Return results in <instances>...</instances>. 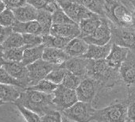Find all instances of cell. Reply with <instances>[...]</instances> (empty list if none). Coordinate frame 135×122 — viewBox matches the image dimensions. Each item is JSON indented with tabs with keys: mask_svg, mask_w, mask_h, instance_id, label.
<instances>
[{
	"mask_svg": "<svg viewBox=\"0 0 135 122\" xmlns=\"http://www.w3.org/2000/svg\"><path fill=\"white\" fill-rule=\"evenodd\" d=\"M15 103L23 105L41 116L56 109L53 103V94H46L30 88L23 90Z\"/></svg>",
	"mask_w": 135,
	"mask_h": 122,
	"instance_id": "6da1fadb",
	"label": "cell"
},
{
	"mask_svg": "<svg viewBox=\"0 0 135 122\" xmlns=\"http://www.w3.org/2000/svg\"><path fill=\"white\" fill-rule=\"evenodd\" d=\"M87 76L99 82L102 84L103 89L107 90L122 82L119 70L112 68L107 62L106 59H89Z\"/></svg>",
	"mask_w": 135,
	"mask_h": 122,
	"instance_id": "7a4b0ae2",
	"label": "cell"
},
{
	"mask_svg": "<svg viewBox=\"0 0 135 122\" xmlns=\"http://www.w3.org/2000/svg\"><path fill=\"white\" fill-rule=\"evenodd\" d=\"M133 12L121 2L105 0L106 18L118 26H133Z\"/></svg>",
	"mask_w": 135,
	"mask_h": 122,
	"instance_id": "3957f363",
	"label": "cell"
},
{
	"mask_svg": "<svg viewBox=\"0 0 135 122\" xmlns=\"http://www.w3.org/2000/svg\"><path fill=\"white\" fill-rule=\"evenodd\" d=\"M92 120L99 122H126L129 120L127 99L112 103L101 109H95Z\"/></svg>",
	"mask_w": 135,
	"mask_h": 122,
	"instance_id": "277c9868",
	"label": "cell"
},
{
	"mask_svg": "<svg viewBox=\"0 0 135 122\" xmlns=\"http://www.w3.org/2000/svg\"><path fill=\"white\" fill-rule=\"evenodd\" d=\"M112 44L129 48L135 52V29L133 26H118L110 22Z\"/></svg>",
	"mask_w": 135,
	"mask_h": 122,
	"instance_id": "5b68a950",
	"label": "cell"
},
{
	"mask_svg": "<svg viewBox=\"0 0 135 122\" xmlns=\"http://www.w3.org/2000/svg\"><path fill=\"white\" fill-rule=\"evenodd\" d=\"M91 103L78 101L73 105L61 112L66 118L75 122H90L95 112Z\"/></svg>",
	"mask_w": 135,
	"mask_h": 122,
	"instance_id": "8992f818",
	"label": "cell"
},
{
	"mask_svg": "<svg viewBox=\"0 0 135 122\" xmlns=\"http://www.w3.org/2000/svg\"><path fill=\"white\" fill-rule=\"evenodd\" d=\"M76 90L69 89L59 84L53 92V103L57 110L62 112L78 101Z\"/></svg>",
	"mask_w": 135,
	"mask_h": 122,
	"instance_id": "52a82bcc",
	"label": "cell"
},
{
	"mask_svg": "<svg viewBox=\"0 0 135 122\" xmlns=\"http://www.w3.org/2000/svg\"><path fill=\"white\" fill-rule=\"evenodd\" d=\"M102 89L103 87L99 82L87 77L81 81L79 87L76 89V92L79 101L91 103L97 93Z\"/></svg>",
	"mask_w": 135,
	"mask_h": 122,
	"instance_id": "ba28073f",
	"label": "cell"
},
{
	"mask_svg": "<svg viewBox=\"0 0 135 122\" xmlns=\"http://www.w3.org/2000/svg\"><path fill=\"white\" fill-rule=\"evenodd\" d=\"M57 64H51L43 59L35 61L34 63L27 66L30 79V87L36 85L38 82L46 78L49 73Z\"/></svg>",
	"mask_w": 135,
	"mask_h": 122,
	"instance_id": "9c48e42d",
	"label": "cell"
},
{
	"mask_svg": "<svg viewBox=\"0 0 135 122\" xmlns=\"http://www.w3.org/2000/svg\"><path fill=\"white\" fill-rule=\"evenodd\" d=\"M60 7L74 22L79 24L83 19L95 14L79 2H68L64 0L58 1Z\"/></svg>",
	"mask_w": 135,
	"mask_h": 122,
	"instance_id": "30bf717a",
	"label": "cell"
},
{
	"mask_svg": "<svg viewBox=\"0 0 135 122\" xmlns=\"http://www.w3.org/2000/svg\"><path fill=\"white\" fill-rule=\"evenodd\" d=\"M88 44L104 45L110 42L111 29L110 21L107 18L102 17L101 24L95 31L88 37L84 38Z\"/></svg>",
	"mask_w": 135,
	"mask_h": 122,
	"instance_id": "8fae6325",
	"label": "cell"
},
{
	"mask_svg": "<svg viewBox=\"0 0 135 122\" xmlns=\"http://www.w3.org/2000/svg\"><path fill=\"white\" fill-rule=\"evenodd\" d=\"M119 73L122 83L127 87H135V52L129 51L119 68Z\"/></svg>",
	"mask_w": 135,
	"mask_h": 122,
	"instance_id": "7c38bea8",
	"label": "cell"
},
{
	"mask_svg": "<svg viewBox=\"0 0 135 122\" xmlns=\"http://www.w3.org/2000/svg\"><path fill=\"white\" fill-rule=\"evenodd\" d=\"M3 61V68L14 78L19 80L24 88L26 89L30 87V79L29 72L27 66L24 65L22 62H9V61Z\"/></svg>",
	"mask_w": 135,
	"mask_h": 122,
	"instance_id": "4fadbf2b",
	"label": "cell"
},
{
	"mask_svg": "<svg viewBox=\"0 0 135 122\" xmlns=\"http://www.w3.org/2000/svg\"><path fill=\"white\" fill-rule=\"evenodd\" d=\"M89 62V59L84 56L79 57H71L69 59L65 61L62 65L68 70L73 73L74 75L79 76L82 80L87 78V70Z\"/></svg>",
	"mask_w": 135,
	"mask_h": 122,
	"instance_id": "5bb4252c",
	"label": "cell"
},
{
	"mask_svg": "<svg viewBox=\"0 0 135 122\" xmlns=\"http://www.w3.org/2000/svg\"><path fill=\"white\" fill-rule=\"evenodd\" d=\"M129 51L130 50L127 48L112 44L110 53L106 58L107 62L112 68L119 70L122 64L126 59Z\"/></svg>",
	"mask_w": 135,
	"mask_h": 122,
	"instance_id": "9a60e30c",
	"label": "cell"
},
{
	"mask_svg": "<svg viewBox=\"0 0 135 122\" xmlns=\"http://www.w3.org/2000/svg\"><path fill=\"white\" fill-rule=\"evenodd\" d=\"M50 34L53 36L63 37H69L74 38L80 37V30L79 25L77 23L74 24H52Z\"/></svg>",
	"mask_w": 135,
	"mask_h": 122,
	"instance_id": "2e32d148",
	"label": "cell"
},
{
	"mask_svg": "<svg viewBox=\"0 0 135 122\" xmlns=\"http://www.w3.org/2000/svg\"><path fill=\"white\" fill-rule=\"evenodd\" d=\"M70 58L64 49L51 47H45L42 55L43 59L53 64H62Z\"/></svg>",
	"mask_w": 135,
	"mask_h": 122,
	"instance_id": "e0dca14e",
	"label": "cell"
},
{
	"mask_svg": "<svg viewBox=\"0 0 135 122\" xmlns=\"http://www.w3.org/2000/svg\"><path fill=\"white\" fill-rule=\"evenodd\" d=\"M89 44L80 37L73 38L64 48V51L70 57L83 56L88 51Z\"/></svg>",
	"mask_w": 135,
	"mask_h": 122,
	"instance_id": "ac0fdd59",
	"label": "cell"
},
{
	"mask_svg": "<svg viewBox=\"0 0 135 122\" xmlns=\"http://www.w3.org/2000/svg\"><path fill=\"white\" fill-rule=\"evenodd\" d=\"M102 17L95 14L94 15L83 19L78 25L80 30V37L84 38L92 34L101 24Z\"/></svg>",
	"mask_w": 135,
	"mask_h": 122,
	"instance_id": "d6986e66",
	"label": "cell"
},
{
	"mask_svg": "<svg viewBox=\"0 0 135 122\" xmlns=\"http://www.w3.org/2000/svg\"><path fill=\"white\" fill-rule=\"evenodd\" d=\"M12 11L17 21L26 22L37 20L38 10L29 3H26L20 7L13 9Z\"/></svg>",
	"mask_w": 135,
	"mask_h": 122,
	"instance_id": "ffe728a7",
	"label": "cell"
},
{
	"mask_svg": "<svg viewBox=\"0 0 135 122\" xmlns=\"http://www.w3.org/2000/svg\"><path fill=\"white\" fill-rule=\"evenodd\" d=\"M12 29L14 32H17L22 34L33 33V34L42 35V29L41 25L37 20L26 22H22L16 20L14 25L12 26Z\"/></svg>",
	"mask_w": 135,
	"mask_h": 122,
	"instance_id": "44dd1931",
	"label": "cell"
},
{
	"mask_svg": "<svg viewBox=\"0 0 135 122\" xmlns=\"http://www.w3.org/2000/svg\"><path fill=\"white\" fill-rule=\"evenodd\" d=\"M112 43L109 42L104 45L89 44L87 52L83 55L89 59H103L107 57L110 53Z\"/></svg>",
	"mask_w": 135,
	"mask_h": 122,
	"instance_id": "7402d4cb",
	"label": "cell"
},
{
	"mask_svg": "<svg viewBox=\"0 0 135 122\" xmlns=\"http://www.w3.org/2000/svg\"><path fill=\"white\" fill-rule=\"evenodd\" d=\"M23 90L24 89L15 86L0 83V100L4 103H15L19 98Z\"/></svg>",
	"mask_w": 135,
	"mask_h": 122,
	"instance_id": "603a6c76",
	"label": "cell"
},
{
	"mask_svg": "<svg viewBox=\"0 0 135 122\" xmlns=\"http://www.w3.org/2000/svg\"><path fill=\"white\" fill-rule=\"evenodd\" d=\"M45 48V47L43 44L39 46H36V47L26 48L24 50L23 57H22V59L21 62L24 65L28 66V65L34 63L35 61L42 59L43 52H44Z\"/></svg>",
	"mask_w": 135,
	"mask_h": 122,
	"instance_id": "cb8c5ba5",
	"label": "cell"
},
{
	"mask_svg": "<svg viewBox=\"0 0 135 122\" xmlns=\"http://www.w3.org/2000/svg\"><path fill=\"white\" fill-rule=\"evenodd\" d=\"M43 37V44L45 47H51V48H57L64 49L66 45L73 39L69 37H63L58 36H53L51 34L44 35Z\"/></svg>",
	"mask_w": 135,
	"mask_h": 122,
	"instance_id": "d4e9b609",
	"label": "cell"
},
{
	"mask_svg": "<svg viewBox=\"0 0 135 122\" xmlns=\"http://www.w3.org/2000/svg\"><path fill=\"white\" fill-rule=\"evenodd\" d=\"M83 6H84L90 11L106 18L105 13V0H79Z\"/></svg>",
	"mask_w": 135,
	"mask_h": 122,
	"instance_id": "484cf974",
	"label": "cell"
},
{
	"mask_svg": "<svg viewBox=\"0 0 135 122\" xmlns=\"http://www.w3.org/2000/svg\"><path fill=\"white\" fill-rule=\"evenodd\" d=\"M37 21L41 25L42 29V36L50 34V29L52 26V14L45 10H38Z\"/></svg>",
	"mask_w": 135,
	"mask_h": 122,
	"instance_id": "4316f807",
	"label": "cell"
},
{
	"mask_svg": "<svg viewBox=\"0 0 135 122\" xmlns=\"http://www.w3.org/2000/svg\"><path fill=\"white\" fill-rule=\"evenodd\" d=\"M26 48L27 46L24 45L20 48H5L3 55V60L9 61V62H21L23 57L24 50Z\"/></svg>",
	"mask_w": 135,
	"mask_h": 122,
	"instance_id": "83f0119b",
	"label": "cell"
},
{
	"mask_svg": "<svg viewBox=\"0 0 135 122\" xmlns=\"http://www.w3.org/2000/svg\"><path fill=\"white\" fill-rule=\"evenodd\" d=\"M68 70L62 65V64H57L46 76V79L50 80L51 82L59 85L62 83Z\"/></svg>",
	"mask_w": 135,
	"mask_h": 122,
	"instance_id": "f1b7e54d",
	"label": "cell"
},
{
	"mask_svg": "<svg viewBox=\"0 0 135 122\" xmlns=\"http://www.w3.org/2000/svg\"><path fill=\"white\" fill-rule=\"evenodd\" d=\"M3 45L5 48H20L24 46L25 44L22 34L13 31L6 39V40L3 43Z\"/></svg>",
	"mask_w": 135,
	"mask_h": 122,
	"instance_id": "f546056e",
	"label": "cell"
},
{
	"mask_svg": "<svg viewBox=\"0 0 135 122\" xmlns=\"http://www.w3.org/2000/svg\"><path fill=\"white\" fill-rule=\"evenodd\" d=\"M57 87H58L57 84L51 82L50 80L44 79L41 80L40 82H38L36 85L32 86L28 88H30V89H33L40 92L46 93V94H53V92L57 88Z\"/></svg>",
	"mask_w": 135,
	"mask_h": 122,
	"instance_id": "4dcf8cb0",
	"label": "cell"
},
{
	"mask_svg": "<svg viewBox=\"0 0 135 122\" xmlns=\"http://www.w3.org/2000/svg\"><path fill=\"white\" fill-rule=\"evenodd\" d=\"M81 81H82L81 78L74 75L71 72L68 71L60 84L63 85L64 87H67V88L76 90L79 87V85L80 84Z\"/></svg>",
	"mask_w": 135,
	"mask_h": 122,
	"instance_id": "1f68e13d",
	"label": "cell"
},
{
	"mask_svg": "<svg viewBox=\"0 0 135 122\" xmlns=\"http://www.w3.org/2000/svg\"><path fill=\"white\" fill-rule=\"evenodd\" d=\"M16 107L18 109L21 114L23 116L25 120L27 122H42L41 121V116L38 115L37 113L24 107L23 105L18 104V103H14Z\"/></svg>",
	"mask_w": 135,
	"mask_h": 122,
	"instance_id": "d6a6232c",
	"label": "cell"
},
{
	"mask_svg": "<svg viewBox=\"0 0 135 122\" xmlns=\"http://www.w3.org/2000/svg\"><path fill=\"white\" fill-rule=\"evenodd\" d=\"M126 99L128 101V119L135 120V87H128Z\"/></svg>",
	"mask_w": 135,
	"mask_h": 122,
	"instance_id": "836d02e7",
	"label": "cell"
},
{
	"mask_svg": "<svg viewBox=\"0 0 135 122\" xmlns=\"http://www.w3.org/2000/svg\"><path fill=\"white\" fill-rule=\"evenodd\" d=\"M0 83L15 86L25 90L22 83L17 79L14 78L11 75H10L3 68H0Z\"/></svg>",
	"mask_w": 135,
	"mask_h": 122,
	"instance_id": "e575fe53",
	"label": "cell"
},
{
	"mask_svg": "<svg viewBox=\"0 0 135 122\" xmlns=\"http://www.w3.org/2000/svg\"><path fill=\"white\" fill-rule=\"evenodd\" d=\"M52 24L63 25V24H74V23H76L69 16H68V14L64 11V10L61 7H60L58 10H56L52 14Z\"/></svg>",
	"mask_w": 135,
	"mask_h": 122,
	"instance_id": "d590c367",
	"label": "cell"
},
{
	"mask_svg": "<svg viewBox=\"0 0 135 122\" xmlns=\"http://www.w3.org/2000/svg\"><path fill=\"white\" fill-rule=\"evenodd\" d=\"M16 18L12 10L6 8L0 13V25L4 27H12Z\"/></svg>",
	"mask_w": 135,
	"mask_h": 122,
	"instance_id": "8d00e7d4",
	"label": "cell"
},
{
	"mask_svg": "<svg viewBox=\"0 0 135 122\" xmlns=\"http://www.w3.org/2000/svg\"><path fill=\"white\" fill-rule=\"evenodd\" d=\"M24 44L27 48L36 47L42 44L43 37L40 34H33V33H26L22 34Z\"/></svg>",
	"mask_w": 135,
	"mask_h": 122,
	"instance_id": "74e56055",
	"label": "cell"
},
{
	"mask_svg": "<svg viewBox=\"0 0 135 122\" xmlns=\"http://www.w3.org/2000/svg\"><path fill=\"white\" fill-rule=\"evenodd\" d=\"M63 116L60 111L55 109L41 116L42 122H63Z\"/></svg>",
	"mask_w": 135,
	"mask_h": 122,
	"instance_id": "f35d334b",
	"label": "cell"
},
{
	"mask_svg": "<svg viewBox=\"0 0 135 122\" xmlns=\"http://www.w3.org/2000/svg\"><path fill=\"white\" fill-rule=\"evenodd\" d=\"M52 1V0H27V3L37 10H45Z\"/></svg>",
	"mask_w": 135,
	"mask_h": 122,
	"instance_id": "ab89813d",
	"label": "cell"
},
{
	"mask_svg": "<svg viewBox=\"0 0 135 122\" xmlns=\"http://www.w3.org/2000/svg\"><path fill=\"white\" fill-rule=\"evenodd\" d=\"M7 8L11 10L20 7L27 3V0H3Z\"/></svg>",
	"mask_w": 135,
	"mask_h": 122,
	"instance_id": "60d3db41",
	"label": "cell"
},
{
	"mask_svg": "<svg viewBox=\"0 0 135 122\" xmlns=\"http://www.w3.org/2000/svg\"><path fill=\"white\" fill-rule=\"evenodd\" d=\"M12 32V27H4L0 25V44H3Z\"/></svg>",
	"mask_w": 135,
	"mask_h": 122,
	"instance_id": "b9f144b4",
	"label": "cell"
},
{
	"mask_svg": "<svg viewBox=\"0 0 135 122\" xmlns=\"http://www.w3.org/2000/svg\"><path fill=\"white\" fill-rule=\"evenodd\" d=\"M116 1H118V2L122 3L125 4L127 7H129L131 11H133V7L132 3H131V0H116Z\"/></svg>",
	"mask_w": 135,
	"mask_h": 122,
	"instance_id": "7bdbcfd3",
	"label": "cell"
},
{
	"mask_svg": "<svg viewBox=\"0 0 135 122\" xmlns=\"http://www.w3.org/2000/svg\"><path fill=\"white\" fill-rule=\"evenodd\" d=\"M7 7H6L5 3H3V0H0V13H1L2 11H3Z\"/></svg>",
	"mask_w": 135,
	"mask_h": 122,
	"instance_id": "ee69618b",
	"label": "cell"
},
{
	"mask_svg": "<svg viewBox=\"0 0 135 122\" xmlns=\"http://www.w3.org/2000/svg\"><path fill=\"white\" fill-rule=\"evenodd\" d=\"M4 50H5V48L3 47V44H0V59H3V53H4Z\"/></svg>",
	"mask_w": 135,
	"mask_h": 122,
	"instance_id": "f6af8a7d",
	"label": "cell"
},
{
	"mask_svg": "<svg viewBox=\"0 0 135 122\" xmlns=\"http://www.w3.org/2000/svg\"><path fill=\"white\" fill-rule=\"evenodd\" d=\"M62 116H63V115H62ZM62 121H63V122H72V121H71V120H70L69 119L66 118V117H65V116H63V119H62Z\"/></svg>",
	"mask_w": 135,
	"mask_h": 122,
	"instance_id": "bcb514c9",
	"label": "cell"
},
{
	"mask_svg": "<svg viewBox=\"0 0 135 122\" xmlns=\"http://www.w3.org/2000/svg\"><path fill=\"white\" fill-rule=\"evenodd\" d=\"M131 3H132L133 7V11L135 12V0H131Z\"/></svg>",
	"mask_w": 135,
	"mask_h": 122,
	"instance_id": "7dc6e473",
	"label": "cell"
},
{
	"mask_svg": "<svg viewBox=\"0 0 135 122\" xmlns=\"http://www.w3.org/2000/svg\"><path fill=\"white\" fill-rule=\"evenodd\" d=\"M133 27L135 29V12H133Z\"/></svg>",
	"mask_w": 135,
	"mask_h": 122,
	"instance_id": "c3c4849f",
	"label": "cell"
},
{
	"mask_svg": "<svg viewBox=\"0 0 135 122\" xmlns=\"http://www.w3.org/2000/svg\"><path fill=\"white\" fill-rule=\"evenodd\" d=\"M3 59H0V68H3Z\"/></svg>",
	"mask_w": 135,
	"mask_h": 122,
	"instance_id": "681fc988",
	"label": "cell"
},
{
	"mask_svg": "<svg viewBox=\"0 0 135 122\" xmlns=\"http://www.w3.org/2000/svg\"><path fill=\"white\" fill-rule=\"evenodd\" d=\"M60 1V0H59ZM64 1H68V2H79V0H64Z\"/></svg>",
	"mask_w": 135,
	"mask_h": 122,
	"instance_id": "f907efd6",
	"label": "cell"
},
{
	"mask_svg": "<svg viewBox=\"0 0 135 122\" xmlns=\"http://www.w3.org/2000/svg\"><path fill=\"white\" fill-rule=\"evenodd\" d=\"M3 104H5L3 101H1V100H0V106H1V105H3Z\"/></svg>",
	"mask_w": 135,
	"mask_h": 122,
	"instance_id": "816d5d0a",
	"label": "cell"
},
{
	"mask_svg": "<svg viewBox=\"0 0 135 122\" xmlns=\"http://www.w3.org/2000/svg\"><path fill=\"white\" fill-rule=\"evenodd\" d=\"M126 122H135V120H128Z\"/></svg>",
	"mask_w": 135,
	"mask_h": 122,
	"instance_id": "f5cc1de1",
	"label": "cell"
},
{
	"mask_svg": "<svg viewBox=\"0 0 135 122\" xmlns=\"http://www.w3.org/2000/svg\"><path fill=\"white\" fill-rule=\"evenodd\" d=\"M90 122H99V121H97V120H91Z\"/></svg>",
	"mask_w": 135,
	"mask_h": 122,
	"instance_id": "db71d44e",
	"label": "cell"
},
{
	"mask_svg": "<svg viewBox=\"0 0 135 122\" xmlns=\"http://www.w3.org/2000/svg\"><path fill=\"white\" fill-rule=\"evenodd\" d=\"M56 1H57V2H58V1H59V0H56Z\"/></svg>",
	"mask_w": 135,
	"mask_h": 122,
	"instance_id": "11a10c76",
	"label": "cell"
},
{
	"mask_svg": "<svg viewBox=\"0 0 135 122\" xmlns=\"http://www.w3.org/2000/svg\"><path fill=\"white\" fill-rule=\"evenodd\" d=\"M126 121H127V120H126Z\"/></svg>",
	"mask_w": 135,
	"mask_h": 122,
	"instance_id": "9f6ffc18",
	"label": "cell"
}]
</instances>
